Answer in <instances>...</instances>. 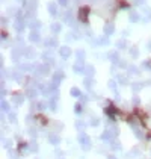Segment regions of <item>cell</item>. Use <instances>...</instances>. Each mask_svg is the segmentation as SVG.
<instances>
[]
</instances>
